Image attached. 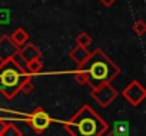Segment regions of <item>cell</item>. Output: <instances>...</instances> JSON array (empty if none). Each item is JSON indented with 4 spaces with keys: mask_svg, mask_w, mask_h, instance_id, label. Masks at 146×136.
<instances>
[{
    "mask_svg": "<svg viewBox=\"0 0 146 136\" xmlns=\"http://www.w3.org/2000/svg\"><path fill=\"white\" fill-rule=\"evenodd\" d=\"M78 69L83 70L88 76V83L90 89H95L103 83H110L116 76L120 75L119 66L100 49H95L88 60L78 66Z\"/></svg>",
    "mask_w": 146,
    "mask_h": 136,
    "instance_id": "obj_1",
    "label": "cell"
},
{
    "mask_svg": "<svg viewBox=\"0 0 146 136\" xmlns=\"http://www.w3.org/2000/svg\"><path fill=\"white\" fill-rule=\"evenodd\" d=\"M63 127L70 136H103L108 132L109 125L92 106L83 105L63 123Z\"/></svg>",
    "mask_w": 146,
    "mask_h": 136,
    "instance_id": "obj_2",
    "label": "cell"
},
{
    "mask_svg": "<svg viewBox=\"0 0 146 136\" xmlns=\"http://www.w3.org/2000/svg\"><path fill=\"white\" fill-rule=\"evenodd\" d=\"M32 76L20 66L15 57L0 62V93L6 99L12 100L17 93H20L22 85Z\"/></svg>",
    "mask_w": 146,
    "mask_h": 136,
    "instance_id": "obj_3",
    "label": "cell"
},
{
    "mask_svg": "<svg viewBox=\"0 0 146 136\" xmlns=\"http://www.w3.org/2000/svg\"><path fill=\"white\" fill-rule=\"evenodd\" d=\"M25 120H26L27 126H29L35 133L42 135L43 132L47 130V127L52 125V122H53L54 119H53L42 106H37V107H35V110H33L30 115L26 116Z\"/></svg>",
    "mask_w": 146,
    "mask_h": 136,
    "instance_id": "obj_4",
    "label": "cell"
},
{
    "mask_svg": "<svg viewBox=\"0 0 146 136\" xmlns=\"http://www.w3.org/2000/svg\"><path fill=\"white\" fill-rule=\"evenodd\" d=\"M90 96L102 106V107H108L110 103H113L116 100V98L119 96V92L112 86V83H103L95 89H92Z\"/></svg>",
    "mask_w": 146,
    "mask_h": 136,
    "instance_id": "obj_5",
    "label": "cell"
},
{
    "mask_svg": "<svg viewBox=\"0 0 146 136\" xmlns=\"http://www.w3.org/2000/svg\"><path fill=\"white\" fill-rule=\"evenodd\" d=\"M123 99L132 106H139L146 99V89L140 85L139 80H132L122 92Z\"/></svg>",
    "mask_w": 146,
    "mask_h": 136,
    "instance_id": "obj_6",
    "label": "cell"
},
{
    "mask_svg": "<svg viewBox=\"0 0 146 136\" xmlns=\"http://www.w3.org/2000/svg\"><path fill=\"white\" fill-rule=\"evenodd\" d=\"M19 49L10 39L9 34H3L0 37V62L9 60L12 57H16L19 53Z\"/></svg>",
    "mask_w": 146,
    "mask_h": 136,
    "instance_id": "obj_7",
    "label": "cell"
},
{
    "mask_svg": "<svg viewBox=\"0 0 146 136\" xmlns=\"http://www.w3.org/2000/svg\"><path fill=\"white\" fill-rule=\"evenodd\" d=\"M17 54L22 57V60H23L25 63H27V62H30V60H33V59H40V57H42V52L39 50V47H37L36 44L30 43V42L25 43V44L19 49V53H17Z\"/></svg>",
    "mask_w": 146,
    "mask_h": 136,
    "instance_id": "obj_8",
    "label": "cell"
},
{
    "mask_svg": "<svg viewBox=\"0 0 146 136\" xmlns=\"http://www.w3.org/2000/svg\"><path fill=\"white\" fill-rule=\"evenodd\" d=\"M89 54H90V52H89L86 47H82V46H78V44H76L75 47L70 50L69 57L75 62L78 66H80V64H83V63L88 60Z\"/></svg>",
    "mask_w": 146,
    "mask_h": 136,
    "instance_id": "obj_9",
    "label": "cell"
},
{
    "mask_svg": "<svg viewBox=\"0 0 146 136\" xmlns=\"http://www.w3.org/2000/svg\"><path fill=\"white\" fill-rule=\"evenodd\" d=\"M10 39H12V42H13L17 47H22L25 43L29 42V33H27L23 27H17V29L10 34Z\"/></svg>",
    "mask_w": 146,
    "mask_h": 136,
    "instance_id": "obj_10",
    "label": "cell"
},
{
    "mask_svg": "<svg viewBox=\"0 0 146 136\" xmlns=\"http://www.w3.org/2000/svg\"><path fill=\"white\" fill-rule=\"evenodd\" d=\"M25 69H26V72L30 76L37 75V73H40L43 70V62H42V59H33V60H30V62L26 63Z\"/></svg>",
    "mask_w": 146,
    "mask_h": 136,
    "instance_id": "obj_11",
    "label": "cell"
},
{
    "mask_svg": "<svg viewBox=\"0 0 146 136\" xmlns=\"http://www.w3.org/2000/svg\"><path fill=\"white\" fill-rule=\"evenodd\" d=\"M2 136H23V133H22V130H20L17 126H15L12 122H7V126H6L5 132L2 133Z\"/></svg>",
    "mask_w": 146,
    "mask_h": 136,
    "instance_id": "obj_12",
    "label": "cell"
},
{
    "mask_svg": "<svg viewBox=\"0 0 146 136\" xmlns=\"http://www.w3.org/2000/svg\"><path fill=\"white\" fill-rule=\"evenodd\" d=\"M92 43V37L89 36V33L86 32H80L76 37V44L78 46H82V47H88L89 44Z\"/></svg>",
    "mask_w": 146,
    "mask_h": 136,
    "instance_id": "obj_13",
    "label": "cell"
},
{
    "mask_svg": "<svg viewBox=\"0 0 146 136\" xmlns=\"http://www.w3.org/2000/svg\"><path fill=\"white\" fill-rule=\"evenodd\" d=\"M132 30L135 32V34H137V36H143V34L146 33V23H145L142 19H139V20H136V22L133 23Z\"/></svg>",
    "mask_w": 146,
    "mask_h": 136,
    "instance_id": "obj_14",
    "label": "cell"
},
{
    "mask_svg": "<svg viewBox=\"0 0 146 136\" xmlns=\"http://www.w3.org/2000/svg\"><path fill=\"white\" fill-rule=\"evenodd\" d=\"M73 79H75V82L78 85H86L88 83V76L83 70L80 69H76L75 72H73Z\"/></svg>",
    "mask_w": 146,
    "mask_h": 136,
    "instance_id": "obj_15",
    "label": "cell"
},
{
    "mask_svg": "<svg viewBox=\"0 0 146 136\" xmlns=\"http://www.w3.org/2000/svg\"><path fill=\"white\" fill-rule=\"evenodd\" d=\"M129 130V123L127 122H116L113 126V132L120 133V135H127Z\"/></svg>",
    "mask_w": 146,
    "mask_h": 136,
    "instance_id": "obj_16",
    "label": "cell"
},
{
    "mask_svg": "<svg viewBox=\"0 0 146 136\" xmlns=\"http://www.w3.org/2000/svg\"><path fill=\"white\" fill-rule=\"evenodd\" d=\"M35 90V85H33V82H32V78L30 79H27L23 85H22V88H20V92L23 93V95H30L32 92Z\"/></svg>",
    "mask_w": 146,
    "mask_h": 136,
    "instance_id": "obj_17",
    "label": "cell"
},
{
    "mask_svg": "<svg viewBox=\"0 0 146 136\" xmlns=\"http://www.w3.org/2000/svg\"><path fill=\"white\" fill-rule=\"evenodd\" d=\"M9 23H10V10L0 9V25H9Z\"/></svg>",
    "mask_w": 146,
    "mask_h": 136,
    "instance_id": "obj_18",
    "label": "cell"
},
{
    "mask_svg": "<svg viewBox=\"0 0 146 136\" xmlns=\"http://www.w3.org/2000/svg\"><path fill=\"white\" fill-rule=\"evenodd\" d=\"M100 3L103 6H106V7H110V6H113L116 3V0H100Z\"/></svg>",
    "mask_w": 146,
    "mask_h": 136,
    "instance_id": "obj_19",
    "label": "cell"
},
{
    "mask_svg": "<svg viewBox=\"0 0 146 136\" xmlns=\"http://www.w3.org/2000/svg\"><path fill=\"white\" fill-rule=\"evenodd\" d=\"M6 126H7V122H6L5 119H0V136H2V133L5 132Z\"/></svg>",
    "mask_w": 146,
    "mask_h": 136,
    "instance_id": "obj_20",
    "label": "cell"
},
{
    "mask_svg": "<svg viewBox=\"0 0 146 136\" xmlns=\"http://www.w3.org/2000/svg\"><path fill=\"white\" fill-rule=\"evenodd\" d=\"M106 136H127V135H120V133H116V132H113V130H112V132H110V133H108Z\"/></svg>",
    "mask_w": 146,
    "mask_h": 136,
    "instance_id": "obj_21",
    "label": "cell"
}]
</instances>
